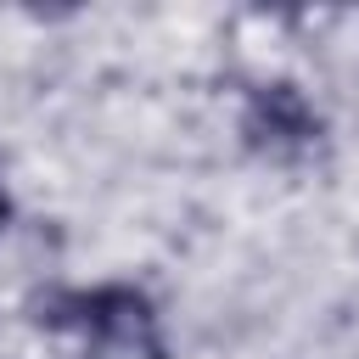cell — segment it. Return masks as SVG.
Listing matches in <instances>:
<instances>
[{
	"instance_id": "cell-1",
	"label": "cell",
	"mask_w": 359,
	"mask_h": 359,
	"mask_svg": "<svg viewBox=\"0 0 359 359\" xmlns=\"http://www.w3.org/2000/svg\"><path fill=\"white\" fill-rule=\"evenodd\" d=\"M50 331H84L107 353H135V359H163L157 314L135 286H95V292H56L34 314Z\"/></svg>"
},
{
	"instance_id": "cell-2",
	"label": "cell",
	"mask_w": 359,
	"mask_h": 359,
	"mask_svg": "<svg viewBox=\"0 0 359 359\" xmlns=\"http://www.w3.org/2000/svg\"><path fill=\"white\" fill-rule=\"evenodd\" d=\"M241 135L252 151H269V157H292L303 146L320 140V118L309 107V95L286 79L275 84H258L252 101H247V118H241Z\"/></svg>"
},
{
	"instance_id": "cell-3",
	"label": "cell",
	"mask_w": 359,
	"mask_h": 359,
	"mask_svg": "<svg viewBox=\"0 0 359 359\" xmlns=\"http://www.w3.org/2000/svg\"><path fill=\"white\" fill-rule=\"evenodd\" d=\"M6 219H11V202H6V196H0V224H6Z\"/></svg>"
}]
</instances>
